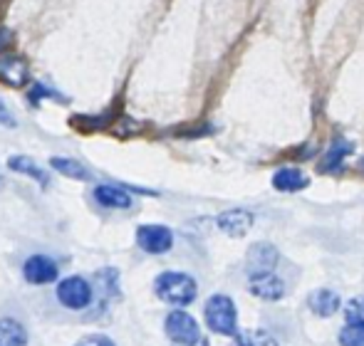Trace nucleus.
Masks as SVG:
<instances>
[{"label":"nucleus","instance_id":"obj_1","mask_svg":"<svg viewBox=\"0 0 364 346\" xmlns=\"http://www.w3.org/2000/svg\"><path fill=\"white\" fill-rule=\"evenodd\" d=\"M154 292L161 302L171 304V307H188L196 299L198 284L191 274L168 269V272H161L154 279Z\"/></svg>","mask_w":364,"mask_h":346},{"label":"nucleus","instance_id":"obj_2","mask_svg":"<svg viewBox=\"0 0 364 346\" xmlns=\"http://www.w3.org/2000/svg\"><path fill=\"white\" fill-rule=\"evenodd\" d=\"M203 317L213 334L220 337H235L238 334V312L228 294H213L203 307Z\"/></svg>","mask_w":364,"mask_h":346},{"label":"nucleus","instance_id":"obj_3","mask_svg":"<svg viewBox=\"0 0 364 346\" xmlns=\"http://www.w3.org/2000/svg\"><path fill=\"white\" fill-rule=\"evenodd\" d=\"M55 294H58V302L63 304L65 309L82 312V309L90 307L92 299H95V287H92V284L87 282L85 277H80V274H73V277L60 279Z\"/></svg>","mask_w":364,"mask_h":346},{"label":"nucleus","instance_id":"obj_4","mask_svg":"<svg viewBox=\"0 0 364 346\" xmlns=\"http://www.w3.org/2000/svg\"><path fill=\"white\" fill-rule=\"evenodd\" d=\"M164 329H166V337L171 339L173 346H198L203 342L198 322L188 312H183V309L168 312Z\"/></svg>","mask_w":364,"mask_h":346},{"label":"nucleus","instance_id":"obj_5","mask_svg":"<svg viewBox=\"0 0 364 346\" xmlns=\"http://www.w3.org/2000/svg\"><path fill=\"white\" fill-rule=\"evenodd\" d=\"M136 245L149 255H164L173 247V233L166 225H156V223L139 225L136 228Z\"/></svg>","mask_w":364,"mask_h":346},{"label":"nucleus","instance_id":"obj_6","mask_svg":"<svg viewBox=\"0 0 364 346\" xmlns=\"http://www.w3.org/2000/svg\"><path fill=\"white\" fill-rule=\"evenodd\" d=\"M278 247L270 245V242H255V245H250L248 250V257H245V269H248V277H253V274H268L275 269V264H278Z\"/></svg>","mask_w":364,"mask_h":346},{"label":"nucleus","instance_id":"obj_7","mask_svg":"<svg viewBox=\"0 0 364 346\" xmlns=\"http://www.w3.org/2000/svg\"><path fill=\"white\" fill-rule=\"evenodd\" d=\"M23 277L30 284H50L60 277V267L48 255H30L23 264Z\"/></svg>","mask_w":364,"mask_h":346},{"label":"nucleus","instance_id":"obj_8","mask_svg":"<svg viewBox=\"0 0 364 346\" xmlns=\"http://www.w3.org/2000/svg\"><path fill=\"white\" fill-rule=\"evenodd\" d=\"M216 225L225 235L230 238H243L245 233L253 228V213L245 211V208H233V211H223L216 218Z\"/></svg>","mask_w":364,"mask_h":346},{"label":"nucleus","instance_id":"obj_9","mask_svg":"<svg viewBox=\"0 0 364 346\" xmlns=\"http://www.w3.org/2000/svg\"><path fill=\"white\" fill-rule=\"evenodd\" d=\"M248 287H250V292H253L255 297L265 299V302H278V299H283V294H285L283 279H280L275 272L253 274V277H248Z\"/></svg>","mask_w":364,"mask_h":346},{"label":"nucleus","instance_id":"obj_10","mask_svg":"<svg viewBox=\"0 0 364 346\" xmlns=\"http://www.w3.org/2000/svg\"><path fill=\"white\" fill-rule=\"evenodd\" d=\"M92 196L107 211H127V208H132V196L127 193V188L114 186V183H100V186H95Z\"/></svg>","mask_w":364,"mask_h":346},{"label":"nucleus","instance_id":"obj_11","mask_svg":"<svg viewBox=\"0 0 364 346\" xmlns=\"http://www.w3.org/2000/svg\"><path fill=\"white\" fill-rule=\"evenodd\" d=\"M30 79V67L20 55H0V82L8 86H23Z\"/></svg>","mask_w":364,"mask_h":346},{"label":"nucleus","instance_id":"obj_12","mask_svg":"<svg viewBox=\"0 0 364 346\" xmlns=\"http://www.w3.org/2000/svg\"><path fill=\"white\" fill-rule=\"evenodd\" d=\"M307 183H310V178L300 169H292V166H283V169L273 173V188L280 193H297L307 188Z\"/></svg>","mask_w":364,"mask_h":346},{"label":"nucleus","instance_id":"obj_13","mask_svg":"<svg viewBox=\"0 0 364 346\" xmlns=\"http://www.w3.org/2000/svg\"><path fill=\"white\" fill-rule=\"evenodd\" d=\"M307 307L317 314V317H332V314L340 312L342 299L332 289H315V292L307 297Z\"/></svg>","mask_w":364,"mask_h":346},{"label":"nucleus","instance_id":"obj_14","mask_svg":"<svg viewBox=\"0 0 364 346\" xmlns=\"http://www.w3.org/2000/svg\"><path fill=\"white\" fill-rule=\"evenodd\" d=\"M352 154V144L347 139H335L330 144V149H327V154L322 156L320 161V171L325 173H335L342 169V164H345V159Z\"/></svg>","mask_w":364,"mask_h":346},{"label":"nucleus","instance_id":"obj_15","mask_svg":"<svg viewBox=\"0 0 364 346\" xmlns=\"http://www.w3.org/2000/svg\"><path fill=\"white\" fill-rule=\"evenodd\" d=\"M0 346H28V329L18 319H0Z\"/></svg>","mask_w":364,"mask_h":346},{"label":"nucleus","instance_id":"obj_16","mask_svg":"<svg viewBox=\"0 0 364 346\" xmlns=\"http://www.w3.org/2000/svg\"><path fill=\"white\" fill-rule=\"evenodd\" d=\"M8 169L15 171V173H23V176L33 178V181H38L40 186H48V173L40 164H35L30 156H13V159H8Z\"/></svg>","mask_w":364,"mask_h":346},{"label":"nucleus","instance_id":"obj_17","mask_svg":"<svg viewBox=\"0 0 364 346\" xmlns=\"http://www.w3.org/2000/svg\"><path fill=\"white\" fill-rule=\"evenodd\" d=\"M50 166H53L58 173H63V176L68 178H75V181H92V171L87 169L82 161L77 159H65V156H55L53 161H50Z\"/></svg>","mask_w":364,"mask_h":346},{"label":"nucleus","instance_id":"obj_18","mask_svg":"<svg viewBox=\"0 0 364 346\" xmlns=\"http://www.w3.org/2000/svg\"><path fill=\"white\" fill-rule=\"evenodd\" d=\"M235 344L238 346H278L275 337H270L263 329H245V332L235 334Z\"/></svg>","mask_w":364,"mask_h":346},{"label":"nucleus","instance_id":"obj_19","mask_svg":"<svg viewBox=\"0 0 364 346\" xmlns=\"http://www.w3.org/2000/svg\"><path fill=\"white\" fill-rule=\"evenodd\" d=\"M340 346H364V322L345 324L340 332Z\"/></svg>","mask_w":364,"mask_h":346},{"label":"nucleus","instance_id":"obj_20","mask_svg":"<svg viewBox=\"0 0 364 346\" xmlns=\"http://www.w3.org/2000/svg\"><path fill=\"white\" fill-rule=\"evenodd\" d=\"M345 319L347 324H360L364 322V294L362 297H355L345 304Z\"/></svg>","mask_w":364,"mask_h":346},{"label":"nucleus","instance_id":"obj_21","mask_svg":"<svg viewBox=\"0 0 364 346\" xmlns=\"http://www.w3.org/2000/svg\"><path fill=\"white\" fill-rule=\"evenodd\" d=\"M75 346H117V344L109 337H105V334H92V337L80 339Z\"/></svg>","mask_w":364,"mask_h":346},{"label":"nucleus","instance_id":"obj_22","mask_svg":"<svg viewBox=\"0 0 364 346\" xmlns=\"http://www.w3.org/2000/svg\"><path fill=\"white\" fill-rule=\"evenodd\" d=\"M0 124L8 126V129H15V126H18V121H15V116L10 114V109L5 106L3 99H0Z\"/></svg>","mask_w":364,"mask_h":346},{"label":"nucleus","instance_id":"obj_23","mask_svg":"<svg viewBox=\"0 0 364 346\" xmlns=\"http://www.w3.org/2000/svg\"><path fill=\"white\" fill-rule=\"evenodd\" d=\"M10 45H13V33L5 30V28H0V52H5Z\"/></svg>","mask_w":364,"mask_h":346},{"label":"nucleus","instance_id":"obj_24","mask_svg":"<svg viewBox=\"0 0 364 346\" xmlns=\"http://www.w3.org/2000/svg\"><path fill=\"white\" fill-rule=\"evenodd\" d=\"M198 346H208V344H206V339H203V342H201V344H198Z\"/></svg>","mask_w":364,"mask_h":346},{"label":"nucleus","instance_id":"obj_25","mask_svg":"<svg viewBox=\"0 0 364 346\" xmlns=\"http://www.w3.org/2000/svg\"><path fill=\"white\" fill-rule=\"evenodd\" d=\"M360 166H362V169H364V159H362V164H360Z\"/></svg>","mask_w":364,"mask_h":346}]
</instances>
